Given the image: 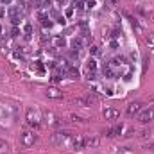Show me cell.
<instances>
[{
	"instance_id": "cell-12",
	"label": "cell",
	"mask_w": 154,
	"mask_h": 154,
	"mask_svg": "<svg viewBox=\"0 0 154 154\" xmlns=\"http://www.w3.org/2000/svg\"><path fill=\"white\" fill-rule=\"evenodd\" d=\"M120 116V111L115 109V108H108V109H104V118L106 120H116Z\"/></svg>"
},
{
	"instance_id": "cell-8",
	"label": "cell",
	"mask_w": 154,
	"mask_h": 154,
	"mask_svg": "<svg viewBox=\"0 0 154 154\" xmlns=\"http://www.w3.org/2000/svg\"><path fill=\"white\" fill-rule=\"evenodd\" d=\"M99 143H100V138L97 134H91V136L84 138V149H95V147H99Z\"/></svg>"
},
{
	"instance_id": "cell-2",
	"label": "cell",
	"mask_w": 154,
	"mask_h": 154,
	"mask_svg": "<svg viewBox=\"0 0 154 154\" xmlns=\"http://www.w3.org/2000/svg\"><path fill=\"white\" fill-rule=\"evenodd\" d=\"M70 140H72V136H70L66 131H56V133L50 134V142H52L54 145H59V147L70 145Z\"/></svg>"
},
{
	"instance_id": "cell-14",
	"label": "cell",
	"mask_w": 154,
	"mask_h": 154,
	"mask_svg": "<svg viewBox=\"0 0 154 154\" xmlns=\"http://www.w3.org/2000/svg\"><path fill=\"white\" fill-rule=\"evenodd\" d=\"M122 131H124V125H115V127H111V129L108 131V136H109V138L118 136V134H122Z\"/></svg>"
},
{
	"instance_id": "cell-11",
	"label": "cell",
	"mask_w": 154,
	"mask_h": 154,
	"mask_svg": "<svg viewBox=\"0 0 154 154\" xmlns=\"http://www.w3.org/2000/svg\"><path fill=\"white\" fill-rule=\"evenodd\" d=\"M70 147L75 149V151L84 149V136H74V138L70 140Z\"/></svg>"
},
{
	"instance_id": "cell-3",
	"label": "cell",
	"mask_w": 154,
	"mask_h": 154,
	"mask_svg": "<svg viewBox=\"0 0 154 154\" xmlns=\"http://www.w3.org/2000/svg\"><path fill=\"white\" fill-rule=\"evenodd\" d=\"M36 140H38V136H36L32 131H25V133L20 134V142H22L23 147H32V145L36 143Z\"/></svg>"
},
{
	"instance_id": "cell-6",
	"label": "cell",
	"mask_w": 154,
	"mask_h": 154,
	"mask_svg": "<svg viewBox=\"0 0 154 154\" xmlns=\"http://www.w3.org/2000/svg\"><path fill=\"white\" fill-rule=\"evenodd\" d=\"M45 95H47L48 99H54V100L63 99V91H61L59 88H56V86H48V88L45 90Z\"/></svg>"
},
{
	"instance_id": "cell-20",
	"label": "cell",
	"mask_w": 154,
	"mask_h": 154,
	"mask_svg": "<svg viewBox=\"0 0 154 154\" xmlns=\"http://www.w3.org/2000/svg\"><path fill=\"white\" fill-rule=\"evenodd\" d=\"M84 5H86L88 9H93V7H95V0H84Z\"/></svg>"
},
{
	"instance_id": "cell-23",
	"label": "cell",
	"mask_w": 154,
	"mask_h": 154,
	"mask_svg": "<svg viewBox=\"0 0 154 154\" xmlns=\"http://www.w3.org/2000/svg\"><path fill=\"white\" fill-rule=\"evenodd\" d=\"M90 52H91V54H99V47H95V45L90 47Z\"/></svg>"
},
{
	"instance_id": "cell-7",
	"label": "cell",
	"mask_w": 154,
	"mask_h": 154,
	"mask_svg": "<svg viewBox=\"0 0 154 154\" xmlns=\"http://www.w3.org/2000/svg\"><path fill=\"white\" fill-rule=\"evenodd\" d=\"M48 41H50V45H52L54 48H65V47H66V39H65L63 34H56V36H52Z\"/></svg>"
},
{
	"instance_id": "cell-24",
	"label": "cell",
	"mask_w": 154,
	"mask_h": 154,
	"mask_svg": "<svg viewBox=\"0 0 154 154\" xmlns=\"http://www.w3.org/2000/svg\"><path fill=\"white\" fill-rule=\"evenodd\" d=\"M31 31H32V29H31V25H25V32H27V34H31Z\"/></svg>"
},
{
	"instance_id": "cell-21",
	"label": "cell",
	"mask_w": 154,
	"mask_h": 154,
	"mask_svg": "<svg viewBox=\"0 0 154 154\" xmlns=\"http://www.w3.org/2000/svg\"><path fill=\"white\" fill-rule=\"evenodd\" d=\"M18 34H22V32H20V29H18V27H13L11 36H13V38H18Z\"/></svg>"
},
{
	"instance_id": "cell-22",
	"label": "cell",
	"mask_w": 154,
	"mask_h": 154,
	"mask_svg": "<svg viewBox=\"0 0 154 154\" xmlns=\"http://www.w3.org/2000/svg\"><path fill=\"white\" fill-rule=\"evenodd\" d=\"M5 16V5H4V2L0 0V18H4Z\"/></svg>"
},
{
	"instance_id": "cell-13",
	"label": "cell",
	"mask_w": 154,
	"mask_h": 154,
	"mask_svg": "<svg viewBox=\"0 0 154 154\" xmlns=\"http://www.w3.org/2000/svg\"><path fill=\"white\" fill-rule=\"evenodd\" d=\"M45 118H47V124H48V125H52V127H57V125L61 124V120L54 115V113H47Z\"/></svg>"
},
{
	"instance_id": "cell-4",
	"label": "cell",
	"mask_w": 154,
	"mask_h": 154,
	"mask_svg": "<svg viewBox=\"0 0 154 154\" xmlns=\"http://www.w3.org/2000/svg\"><path fill=\"white\" fill-rule=\"evenodd\" d=\"M7 13H9V18H11V23H13L14 27H18V25H20V22H22V11L18 9V5H11Z\"/></svg>"
},
{
	"instance_id": "cell-9",
	"label": "cell",
	"mask_w": 154,
	"mask_h": 154,
	"mask_svg": "<svg viewBox=\"0 0 154 154\" xmlns=\"http://www.w3.org/2000/svg\"><path fill=\"white\" fill-rule=\"evenodd\" d=\"M140 111H142V104L140 102H129L127 104V109H125L127 116H134V115H138Z\"/></svg>"
},
{
	"instance_id": "cell-19",
	"label": "cell",
	"mask_w": 154,
	"mask_h": 154,
	"mask_svg": "<svg viewBox=\"0 0 154 154\" xmlns=\"http://www.w3.org/2000/svg\"><path fill=\"white\" fill-rule=\"evenodd\" d=\"M7 151H9V145H7V142L0 140V154H7Z\"/></svg>"
},
{
	"instance_id": "cell-5",
	"label": "cell",
	"mask_w": 154,
	"mask_h": 154,
	"mask_svg": "<svg viewBox=\"0 0 154 154\" xmlns=\"http://www.w3.org/2000/svg\"><path fill=\"white\" fill-rule=\"evenodd\" d=\"M138 120L142 124H151V122H154V108H147V109L140 111L138 113Z\"/></svg>"
},
{
	"instance_id": "cell-10",
	"label": "cell",
	"mask_w": 154,
	"mask_h": 154,
	"mask_svg": "<svg viewBox=\"0 0 154 154\" xmlns=\"http://www.w3.org/2000/svg\"><path fill=\"white\" fill-rule=\"evenodd\" d=\"M75 104H79V106H95V104H97V97L86 95V97H82V99H77Z\"/></svg>"
},
{
	"instance_id": "cell-1",
	"label": "cell",
	"mask_w": 154,
	"mask_h": 154,
	"mask_svg": "<svg viewBox=\"0 0 154 154\" xmlns=\"http://www.w3.org/2000/svg\"><path fill=\"white\" fill-rule=\"evenodd\" d=\"M25 120H27L29 125L39 127V125H41V120H43V115H41V111H39L38 108H27V111H25Z\"/></svg>"
},
{
	"instance_id": "cell-17",
	"label": "cell",
	"mask_w": 154,
	"mask_h": 154,
	"mask_svg": "<svg viewBox=\"0 0 154 154\" xmlns=\"http://www.w3.org/2000/svg\"><path fill=\"white\" fill-rule=\"evenodd\" d=\"M145 43L149 45V48H154V32H149L145 36Z\"/></svg>"
},
{
	"instance_id": "cell-18",
	"label": "cell",
	"mask_w": 154,
	"mask_h": 154,
	"mask_svg": "<svg viewBox=\"0 0 154 154\" xmlns=\"http://www.w3.org/2000/svg\"><path fill=\"white\" fill-rule=\"evenodd\" d=\"M86 5H84V0H74V9H77V11H82Z\"/></svg>"
},
{
	"instance_id": "cell-16",
	"label": "cell",
	"mask_w": 154,
	"mask_h": 154,
	"mask_svg": "<svg viewBox=\"0 0 154 154\" xmlns=\"http://www.w3.org/2000/svg\"><path fill=\"white\" fill-rule=\"evenodd\" d=\"M86 66H88V72H91V74H95V70H97V61H95V59H90Z\"/></svg>"
},
{
	"instance_id": "cell-25",
	"label": "cell",
	"mask_w": 154,
	"mask_h": 154,
	"mask_svg": "<svg viewBox=\"0 0 154 154\" xmlns=\"http://www.w3.org/2000/svg\"><path fill=\"white\" fill-rule=\"evenodd\" d=\"M34 2H43V0H34Z\"/></svg>"
},
{
	"instance_id": "cell-15",
	"label": "cell",
	"mask_w": 154,
	"mask_h": 154,
	"mask_svg": "<svg viewBox=\"0 0 154 154\" xmlns=\"http://www.w3.org/2000/svg\"><path fill=\"white\" fill-rule=\"evenodd\" d=\"M84 43H86V41H84L82 38H74V39H72V47L77 48V50H79V48H82V47H84Z\"/></svg>"
}]
</instances>
